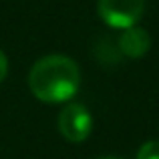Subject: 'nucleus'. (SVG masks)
Masks as SVG:
<instances>
[{"label": "nucleus", "mask_w": 159, "mask_h": 159, "mask_svg": "<svg viewBox=\"0 0 159 159\" xmlns=\"http://www.w3.org/2000/svg\"><path fill=\"white\" fill-rule=\"evenodd\" d=\"M30 93L43 103H65L79 93L81 70L70 57L48 54L32 65L28 73Z\"/></svg>", "instance_id": "nucleus-1"}, {"label": "nucleus", "mask_w": 159, "mask_h": 159, "mask_svg": "<svg viewBox=\"0 0 159 159\" xmlns=\"http://www.w3.org/2000/svg\"><path fill=\"white\" fill-rule=\"evenodd\" d=\"M97 12L111 28L135 26L145 12V0H97Z\"/></svg>", "instance_id": "nucleus-2"}, {"label": "nucleus", "mask_w": 159, "mask_h": 159, "mask_svg": "<svg viewBox=\"0 0 159 159\" xmlns=\"http://www.w3.org/2000/svg\"><path fill=\"white\" fill-rule=\"evenodd\" d=\"M58 131L70 143H83L93 131V117L81 103H70L58 113Z\"/></svg>", "instance_id": "nucleus-3"}, {"label": "nucleus", "mask_w": 159, "mask_h": 159, "mask_svg": "<svg viewBox=\"0 0 159 159\" xmlns=\"http://www.w3.org/2000/svg\"><path fill=\"white\" fill-rule=\"evenodd\" d=\"M117 47L123 57L127 58H141L149 52L151 48V36L145 28L141 26H129L121 32V36L117 39Z\"/></svg>", "instance_id": "nucleus-4"}, {"label": "nucleus", "mask_w": 159, "mask_h": 159, "mask_svg": "<svg viewBox=\"0 0 159 159\" xmlns=\"http://www.w3.org/2000/svg\"><path fill=\"white\" fill-rule=\"evenodd\" d=\"M95 54L101 62H117L121 58V51L117 47V43H113L111 39H103L95 48Z\"/></svg>", "instance_id": "nucleus-5"}, {"label": "nucleus", "mask_w": 159, "mask_h": 159, "mask_svg": "<svg viewBox=\"0 0 159 159\" xmlns=\"http://www.w3.org/2000/svg\"><path fill=\"white\" fill-rule=\"evenodd\" d=\"M137 159H159V141L157 139L145 141L137 151Z\"/></svg>", "instance_id": "nucleus-6"}, {"label": "nucleus", "mask_w": 159, "mask_h": 159, "mask_svg": "<svg viewBox=\"0 0 159 159\" xmlns=\"http://www.w3.org/2000/svg\"><path fill=\"white\" fill-rule=\"evenodd\" d=\"M6 75H8V61H6V54L0 51V83L6 79Z\"/></svg>", "instance_id": "nucleus-7"}, {"label": "nucleus", "mask_w": 159, "mask_h": 159, "mask_svg": "<svg viewBox=\"0 0 159 159\" xmlns=\"http://www.w3.org/2000/svg\"><path fill=\"white\" fill-rule=\"evenodd\" d=\"M99 159H123V157H115V155H107V157H99Z\"/></svg>", "instance_id": "nucleus-8"}]
</instances>
